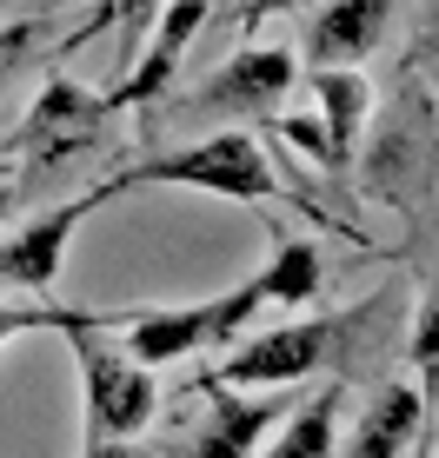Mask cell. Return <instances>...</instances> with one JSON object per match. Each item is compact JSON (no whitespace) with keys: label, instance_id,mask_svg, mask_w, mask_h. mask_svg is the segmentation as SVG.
<instances>
[{"label":"cell","instance_id":"6da1fadb","mask_svg":"<svg viewBox=\"0 0 439 458\" xmlns=\"http://www.w3.org/2000/svg\"><path fill=\"white\" fill-rule=\"evenodd\" d=\"M386 306L393 299L373 293L347 312H313V319H293V326H273V333H254L240 339L213 372H200V386H300L320 366H340V359L359 352V339L380 333Z\"/></svg>","mask_w":439,"mask_h":458},{"label":"cell","instance_id":"7a4b0ae2","mask_svg":"<svg viewBox=\"0 0 439 458\" xmlns=\"http://www.w3.org/2000/svg\"><path fill=\"white\" fill-rule=\"evenodd\" d=\"M400 73L406 81L393 93V106L366 133L359 186L373 199H386V207H400V213H419L439 193V87L413 67H400Z\"/></svg>","mask_w":439,"mask_h":458},{"label":"cell","instance_id":"3957f363","mask_svg":"<svg viewBox=\"0 0 439 458\" xmlns=\"http://www.w3.org/2000/svg\"><path fill=\"white\" fill-rule=\"evenodd\" d=\"M114 186H120V193H133V186H194V193H213V199L260 207V199H280V193H287V173L266 160L260 133L227 126V133H213V140H194V147L147 153V160L120 166Z\"/></svg>","mask_w":439,"mask_h":458},{"label":"cell","instance_id":"277c9868","mask_svg":"<svg viewBox=\"0 0 439 458\" xmlns=\"http://www.w3.org/2000/svg\"><path fill=\"white\" fill-rule=\"evenodd\" d=\"M114 114L120 106L107 100V93H93L81 81H67V73H47V87L34 93V106H27V120L13 126V160H21V180H60L67 166H81L87 153L107 147V133H114Z\"/></svg>","mask_w":439,"mask_h":458},{"label":"cell","instance_id":"5b68a950","mask_svg":"<svg viewBox=\"0 0 439 458\" xmlns=\"http://www.w3.org/2000/svg\"><path fill=\"white\" fill-rule=\"evenodd\" d=\"M293 81H300V60H293L287 47H240V54H227L194 93L167 100L160 120L167 126H194V120H260L266 126L280 114V100L293 93Z\"/></svg>","mask_w":439,"mask_h":458},{"label":"cell","instance_id":"8992f818","mask_svg":"<svg viewBox=\"0 0 439 458\" xmlns=\"http://www.w3.org/2000/svg\"><path fill=\"white\" fill-rule=\"evenodd\" d=\"M73 366H81V412L87 438H140L160 412V386L153 366H140L127 345H114L107 333H73L67 339Z\"/></svg>","mask_w":439,"mask_h":458},{"label":"cell","instance_id":"52a82bcc","mask_svg":"<svg viewBox=\"0 0 439 458\" xmlns=\"http://www.w3.org/2000/svg\"><path fill=\"white\" fill-rule=\"evenodd\" d=\"M260 306H266L260 279H246V286H233L220 299H200V306H147L127 326V352L140 359V366H174V359H186V352H207V345L240 339Z\"/></svg>","mask_w":439,"mask_h":458},{"label":"cell","instance_id":"ba28073f","mask_svg":"<svg viewBox=\"0 0 439 458\" xmlns=\"http://www.w3.org/2000/svg\"><path fill=\"white\" fill-rule=\"evenodd\" d=\"M107 199H120L114 180H100L93 193H73V199H60V207H47L40 219L13 226L7 240H0V293L47 299V293H54V279H60V259H67L73 226H81V219H93Z\"/></svg>","mask_w":439,"mask_h":458},{"label":"cell","instance_id":"9c48e42d","mask_svg":"<svg viewBox=\"0 0 439 458\" xmlns=\"http://www.w3.org/2000/svg\"><path fill=\"white\" fill-rule=\"evenodd\" d=\"M400 21V0H320L306 13V73L326 67H366L373 54L386 47Z\"/></svg>","mask_w":439,"mask_h":458},{"label":"cell","instance_id":"30bf717a","mask_svg":"<svg viewBox=\"0 0 439 458\" xmlns=\"http://www.w3.org/2000/svg\"><path fill=\"white\" fill-rule=\"evenodd\" d=\"M207 21H213V0H167L160 27H153V40H147V54L133 60L127 81L107 87V100H114L120 114H127V106H160L167 87H174L180 67H186V47L200 40V27H207Z\"/></svg>","mask_w":439,"mask_h":458},{"label":"cell","instance_id":"8fae6325","mask_svg":"<svg viewBox=\"0 0 439 458\" xmlns=\"http://www.w3.org/2000/svg\"><path fill=\"white\" fill-rule=\"evenodd\" d=\"M200 392H207V419L186 438V458H254L266 452V432L293 419L287 399H233L220 386H200Z\"/></svg>","mask_w":439,"mask_h":458},{"label":"cell","instance_id":"7c38bea8","mask_svg":"<svg viewBox=\"0 0 439 458\" xmlns=\"http://www.w3.org/2000/svg\"><path fill=\"white\" fill-rule=\"evenodd\" d=\"M426 392H419V378L406 386V378H386L380 392H373V405L359 412L353 438L340 445V458H413V445L426 438Z\"/></svg>","mask_w":439,"mask_h":458},{"label":"cell","instance_id":"4fadbf2b","mask_svg":"<svg viewBox=\"0 0 439 458\" xmlns=\"http://www.w3.org/2000/svg\"><path fill=\"white\" fill-rule=\"evenodd\" d=\"M306 93H313V114H320L326 140H333V166L347 173L353 153L373 133V81L359 67H326V73H306Z\"/></svg>","mask_w":439,"mask_h":458},{"label":"cell","instance_id":"5bb4252c","mask_svg":"<svg viewBox=\"0 0 439 458\" xmlns=\"http://www.w3.org/2000/svg\"><path fill=\"white\" fill-rule=\"evenodd\" d=\"M147 306L133 312H93V306H54V299H0V345L7 339H27V333H54V339H73V333H127Z\"/></svg>","mask_w":439,"mask_h":458},{"label":"cell","instance_id":"9a60e30c","mask_svg":"<svg viewBox=\"0 0 439 458\" xmlns=\"http://www.w3.org/2000/svg\"><path fill=\"white\" fill-rule=\"evenodd\" d=\"M340 399H347V392L326 386V392H313L306 405H293V419L280 425V438L260 458H340Z\"/></svg>","mask_w":439,"mask_h":458},{"label":"cell","instance_id":"2e32d148","mask_svg":"<svg viewBox=\"0 0 439 458\" xmlns=\"http://www.w3.org/2000/svg\"><path fill=\"white\" fill-rule=\"evenodd\" d=\"M260 286H266V306H287V312H300L306 299H320V286H326V259H320V246H313V240H300V233L273 240V259H266Z\"/></svg>","mask_w":439,"mask_h":458},{"label":"cell","instance_id":"e0dca14e","mask_svg":"<svg viewBox=\"0 0 439 458\" xmlns=\"http://www.w3.org/2000/svg\"><path fill=\"white\" fill-rule=\"evenodd\" d=\"M160 13H167V0H114L107 7V21H114V73L127 81L133 73V60L147 54V40H153V27H160Z\"/></svg>","mask_w":439,"mask_h":458},{"label":"cell","instance_id":"ac0fdd59","mask_svg":"<svg viewBox=\"0 0 439 458\" xmlns=\"http://www.w3.org/2000/svg\"><path fill=\"white\" fill-rule=\"evenodd\" d=\"M406 359H413V378H419V392H426V405H433L439 399V279L426 286V299H419V312H413Z\"/></svg>","mask_w":439,"mask_h":458},{"label":"cell","instance_id":"d6986e66","mask_svg":"<svg viewBox=\"0 0 439 458\" xmlns=\"http://www.w3.org/2000/svg\"><path fill=\"white\" fill-rule=\"evenodd\" d=\"M40 40H47V21H0V87L40 54Z\"/></svg>","mask_w":439,"mask_h":458},{"label":"cell","instance_id":"ffe728a7","mask_svg":"<svg viewBox=\"0 0 439 458\" xmlns=\"http://www.w3.org/2000/svg\"><path fill=\"white\" fill-rule=\"evenodd\" d=\"M273 13H300V0H227L220 7V21L233 27V34H254V27H266Z\"/></svg>","mask_w":439,"mask_h":458},{"label":"cell","instance_id":"44dd1931","mask_svg":"<svg viewBox=\"0 0 439 458\" xmlns=\"http://www.w3.org/2000/svg\"><path fill=\"white\" fill-rule=\"evenodd\" d=\"M406 67H413V73H426V81L439 87V0H433V13H426V27H419V40H413V54H406Z\"/></svg>","mask_w":439,"mask_h":458},{"label":"cell","instance_id":"7402d4cb","mask_svg":"<svg viewBox=\"0 0 439 458\" xmlns=\"http://www.w3.org/2000/svg\"><path fill=\"white\" fill-rule=\"evenodd\" d=\"M81 458H153V452L127 445V438H87V452H81Z\"/></svg>","mask_w":439,"mask_h":458},{"label":"cell","instance_id":"603a6c76","mask_svg":"<svg viewBox=\"0 0 439 458\" xmlns=\"http://www.w3.org/2000/svg\"><path fill=\"white\" fill-rule=\"evenodd\" d=\"M13 199H21V186H13V180H0V226H7V213H13Z\"/></svg>","mask_w":439,"mask_h":458},{"label":"cell","instance_id":"cb8c5ba5","mask_svg":"<svg viewBox=\"0 0 439 458\" xmlns=\"http://www.w3.org/2000/svg\"><path fill=\"white\" fill-rule=\"evenodd\" d=\"M13 166H21L13 160V140H0V180H13Z\"/></svg>","mask_w":439,"mask_h":458},{"label":"cell","instance_id":"d4e9b609","mask_svg":"<svg viewBox=\"0 0 439 458\" xmlns=\"http://www.w3.org/2000/svg\"><path fill=\"white\" fill-rule=\"evenodd\" d=\"M413 458H433V445H426V438H419V445H413Z\"/></svg>","mask_w":439,"mask_h":458},{"label":"cell","instance_id":"484cf974","mask_svg":"<svg viewBox=\"0 0 439 458\" xmlns=\"http://www.w3.org/2000/svg\"><path fill=\"white\" fill-rule=\"evenodd\" d=\"M220 7H227V0H213V13H220Z\"/></svg>","mask_w":439,"mask_h":458},{"label":"cell","instance_id":"4316f807","mask_svg":"<svg viewBox=\"0 0 439 458\" xmlns=\"http://www.w3.org/2000/svg\"><path fill=\"white\" fill-rule=\"evenodd\" d=\"M40 7H54V0H40Z\"/></svg>","mask_w":439,"mask_h":458},{"label":"cell","instance_id":"83f0119b","mask_svg":"<svg viewBox=\"0 0 439 458\" xmlns=\"http://www.w3.org/2000/svg\"><path fill=\"white\" fill-rule=\"evenodd\" d=\"M300 7H306V0H300Z\"/></svg>","mask_w":439,"mask_h":458}]
</instances>
